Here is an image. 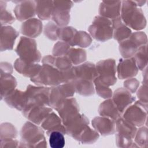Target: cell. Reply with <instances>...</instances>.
I'll return each instance as SVG.
<instances>
[{"label": "cell", "mask_w": 148, "mask_h": 148, "mask_svg": "<svg viewBox=\"0 0 148 148\" xmlns=\"http://www.w3.org/2000/svg\"><path fill=\"white\" fill-rule=\"evenodd\" d=\"M51 18L60 27L66 25L70 20L69 12L73 5L71 1H53Z\"/></svg>", "instance_id": "cell-10"}, {"label": "cell", "mask_w": 148, "mask_h": 148, "mask_svg": "<svg viewBox=\"0 0 148 148\" xmlns=\"http://www.w3.org/2000/svg\"><path fill=\"white\" fill-rule=\"evenodd\" d=\"M14 67L18 73L31 79L39 73L42 66L37 63L28 62L18 58L14 62Z\"/></svg>", "instance_id": "cell-22"}, {"label": "cell", "mask_w": 148, "mask_h": 148, "mask_svg": "<svg viewBox=\"0 0 148 148\" xmlns=\"http://www.w3.org/2000/svg\"><path fill=\"white\" fill-rule=\"evenodd\" d=\"M64 134L60 131H53L49 136V143L52 148H62L65 146V140Z\"/></svg>", "instance_id": "cell-37"}, {"label": "cell", "mask_w": 148, "mask_h": 148, "mask_svg": "<svg viewBox=\"0 0 148 148\" xmlns=\"http://www.w3.org/2000/svg\"><path fill=\"white\" fill-rule=\"evenodd\" d=\"M31 80L38 85L57 86L63 83L62 73L50 65L43 64L39 73Z\"/></svg>", "instance_id": "cell-3"}, {"label": "cell", "mask_w": 148, "mask_h": 148, "mask_svg": "<svg viewBox=\"0 0 148 148\" xmlns=\"http://www.w3.org/2000/svg\"><path fill=\"white\" fill-rule=\"evenodd\" d=\"M99 138V133L95 130L91 128L89 125L82 131L76 138V140L84 144H91L96 142Z\"/></svg>", "instance_id": "cell-33"}, {"label": "cell", "mask_w": 148, "mask_h": 148, "mask_svg": "<svg viewBox=\"0 0 148 148\" xmlns=\"http://www.w3.org/2000/svg\"><path fill=\"white\" fill-rule=\"evenodd\" d=\"M20 58L27 62L36 63L40 61L41 55L37 49L36 41L30 38L22 36L16 49Z\"/></svg>", "instance_id": "cell-5"}, {"label": "cell", "mask_w": 148, "mask_h": 148, "mask_svg": "<svg viewBox=\"0 0 148 148\" xmlns=\"http://www.w3.org/2000/svg\"><path fill=\"white\" fill-rule=\"evenodd\" d=\"M121 3V1H102L99 8V15L112 20L120 17Z\"/></svg>", "instance_id": "cell-23"}, {"label": "cell", "mask_w": 148, "mask_h": 148, "mask_svg": "<svg viewBox=\"0 0 148 148\" xmlns=\"http://www.w3.org/2000/svg\"><path fill=\"white\" fill-rule=\"evenodd\" d=\"M117 69L120 79L131 78L136 75L138 71L134 58L120 59Z\"/></svg>", "instance_id": "cell-15"}, {"label": "cell", "mask_w": 148, "mask_h": 148, "mask_svg": "<svg viewBox=\"0 0 148 148\" xmlns=\"http://www.w3.org/2000/svg\"><path fill=\"white\" fill-rule=\"evenodd\" d=\"M137 96L139 98V101L142 102L147 103V85H143L141 86L138 91Z\"/></svg>", "instance_id": "cell-47"}, {"label": "cell", "mask_w": 148, "mask_h": 148, "mask_svg": "<svg viewBox=\"0 0 148 148\" xmlns=\"http://www.w3.org/2000/svg\"><path fill=\"white\" fill-rule=\"evenodd\" d=\"M73 67L76 79L94 82L98 77L96 66L92 63L86 62Z\"/></svg>", "instance_id": "cell-24"}, {"label": "cell", "mask_w": 148, "mask_h": 148, "mask_svg": "<svg viewBox=\"0 0 148 148\" xmlns=\"http://www.w3.org/2000/svg\"><path fill=\"white\" fill-rule=\"evenodd\" d=\"M18 32L10 26H2L1 29V51L12 50Z\"/></svg>", "instance_id": "cell-20"}, {"label": "cell", "mask_w": 148, "mask_h": 148, "mask_svg": "<svg viewBox=\"0 0 148 148\" xmlns=\"http://www.w3.org/2000/svg\"><path fill=\"white\" fill-rule=\"evenodd\" d=\"M15 16L17 20L23 21L30 19L36 14L35 1H20L14 9Z\"/></svg>", "instance_id": "cell-16"}, {"label": "cell", "mask_w": 148, "mask_h": 148, "mask_svg": "<svg viewBox=\"0 0 148 148\" xmlns=\"http://www.w3.org/2000/svg\"><path fill=\"white\" fill-rule=\"evenodd\" d=\"M120 18L126 26L135 30L142 29L146 25L142 10L138 8L134 1L122 2Z\"/></svg>", "instance_id": "cell-1"}, {"label": "cell", "mask_w": 148, "mask_h": 148, "mask_svg": "<svg viewBox=\"0 0 148 148\" xmlns=\"http://www.w3.org/2000/svg\"><path fill=\"white\" fill-rule=\"evenodd\" d=\"M92 39L89 34L85 31H77L73 42L74 46H78L82 47H87L91 44Z\"/></svg>", "instance_id": "cell-38"}, {"label": "cell", "mask_w": 148, "mask_h": 148, "mask_svg": "<svg viewBox=\"0 0 148 148\" xmlns=\"http://www.w3.org/2000/svg\"><path fill=\"white\" fill-rule=\"evenodd\" d=\"M72 84L74 86L75 92L80 95L89 96L94 94L95 90L91 81L76 79Z\"/></svg>", "instance_id": "cell-32"}, {"label": "cell", "mask_w": 148, "mask_h": 148, "mask_svg": "<svg viewBox=\"0 0 148 148\" xmlns=\"http://www.w3.org/2000/svg\"><path fill=\"white\" fill-rule=\"evenodd\" d=\"M18 142L14 138L1 139V147H16L18 146Z\"/></svg>", "instance_id": "cell-48"}, {"label": "cell", "mask_w": 148, "mask_h": 148, "mask_svg": "<svg viewBox=\"0 0 148 148\" xmlns=\"http://www.w3.org/2000/svg\"><path fill=\"white\" fill-rule=\"evenodd\" d=\"M89 124L88 119L82 114H77L64 124L66 134L76 139L78 135Z\"/></svg>", "instance_id": "cell-14"}, {"label": "cell", "mask_w": 148, "mask_h": 148, "mask_svg": "<svg viewBox=\"0 0 148 148\" xmlns=\"http://www.w3.org/2000/svg\"><path fill=\"white\" fill-rule=\"evenodd\" d=\"M73 65H78L86 60V52L84 50L79 48H70L66 55Z\"/></svg>", "instance_id": "cell-35"}, {"label": "cell", "mask_w": 148, "mask_h": 148, "mask_svg": "<svg viewBox=\"0 0 148 148\" xmlns=\"http://www.w3.org/2000/svg\"><path fill=\"white\" fill-rule=\"evenodd\" d=\"M77 31L72 27H60L58 30V39L73 46V42Z\"/></svg>", "instance_id": "cell-34"}, {"label": "cell", "mask_w": 148, "mask_h": 148, "mask_svg": "<svg viewBox=\"0 0 148 148\" xmlns=\"http://www.w3.org/2000/svg\"><path fill=\"white\" fill-rule=\"evenodd\" d=\"M66 42L60 41L54 45L53 49V55L55 57H62L66 55L68 50L71 48Z\"/></svg>", "instance_id": "cell-42"}, {"label": "cell", "mask_w": 148, "mask_h": 148, "mask_svg": "<svg viewBox=\"0 0 148 148\" xmlns=\"http://www.w3.org/2000/svg\"><path fill=\"white\" fill-rule=\"evenodd\" d=\"M123 117L134 125H144L147 120V103L138 101L130 105L123 112Z\"/></svg>", "instance_id": "cell-9"}, {"label": "cell", "mask_w": 148, "mask_h": 148, "mask_svg": "<svg viewBox=\"0 0 148 148\" xmlns=\"http://www.w3.org/2000/svg\"><path fill=\"white\" fill-rule=\"evenodd\" d=\"M139 86V82L135 78H129L124 82V87L131 93H134Z\"/></svg>", "instance_id": "cell-46"}, {"label": "cell", "mask_w": 148, "mask_h": 148, "mask_svg": "<svg viewBox=\"0 0 148 148\" xmlns=\"http://www.w3.org/2000/svg\"><path fill=\"white\" fill-rule=\"evenodd\" d=\"M116 142L117 146L120 147H138L137 145H134L135 143L134 142L132 139L126 138L117 134L116 136Z\"/></svg>", "instance_id": "cell-44"}, {"label": "cell", "mask_w": 148, "mask_h": 148, "mask_svg": "<svg viewBox=\"0 0 148 148\" xmlns=\"http://www.w3.org/2000/svg\"><path fill=\"white\" fill-rule=\"evenodd\" d=\"M98 113L101 116L108 117L115 121L120 117L121 114L112 99L106 100L101 103L98 108Z\"/></svg>", "instance_id": "cell-28"}, {"label": "cell", "mask_w": 148, "mask_h": 148, "mask_svg": "<svg viewBox=\"0 0 148 148\" xmlns=\"http://www.w3.org/2000/svg\"><path fill=\"white\" fill-rule=\"evenodd\" d=\"M50 88L47 87H36L34 86L29 85L25 91L28 99L27 104H38L50 106Z\"/></svg>", "instance_id": "cell-11"}, {"label": "cell", "mask_w": 148, "mask_h": 148, "mask_svg": "<svg viewBox=\"0 0 148 148\" xmlns=\"http://www.w3.org/2000/svg\"><path fill=\"white\" fill-rule=\"evenodd\" d=\"M36 4V14L41 20H49L51 18L54 8L52 1H37Z\"/></svg>", "instance_id": "cell-30"}, {"label": "cell", "mask_w": 148, "mask_h": 148, "mask_svg": "<svg viewBox=\"0 0 148 148\" xmlns=\"http://www.w3.org/2000/svg\"><path fill=\"white\" fill-rule=\"evenodd\" d=\"M42 31V23L39 19L33 18L23 23L21 27V32L28 38H35Z\"/></svg>", "instance_id": "cell-26"}, {"label": "cell", "mask_w": 148, "mask_h": 148, "mask_svg": "<svg viewBox=\"0 0 148 148\" xmlns=\"http://www.w3.org/2000/svg\"><path fill=\"white\" fill-rule=\"evenodd\" d=\"M42 63L43 64L50 65L61 72H64L72 67V64L66 56L55 57L48 55L43 58Z\"/></svg>", "instance_id": "cell-25"}, {"label": "cell", "mask_w": 148, "mask_h": 148, "mask_svg": "<svg viewBox=\"0 0 148 148\" xmlns=\"http://www.w3.org/2000/svg\"><path fill=\"white\" fill-rule=\"evenodd\" d=\"M13 71V68L10 64L6 62L1 63V75L11 74Z\"/></svg>", "instance_id": "cell-49"}, {"label": "cell", "mask_w": 148, "mask_h": 148, "mask_svg": "<svg viewBox=\"0 0 148 148\" xmlns=\"http://www.w3.org/2000/svg\"><path fill=\"white\" fill-rule=\"evenodd\" d=\"M63 124L79 114V108L75 98L70 97L66 98L56 110Z\"/></svg>", "instance_id": "cell-13"}, {"label": "cell", "mask_w": 148, "mask_h": 148, "mask_svg": "<svg viewBox=\"0 0 148 148\" xmlns=\"http://www.w3.org/2000/svg\"><path fill=\"white\" fill-rule=\"evenodd\" d=\"M88 30L92 38L98 41L105 42L113 37L112 21L101 16L94 18Z\"/></svg>", "instance_id": "cell-4"}, {"label": "cell", "mask_w": 148, "mask_h": 148, "mask_svg": "<svg viewBox=\"0 0 148 148\" xmlns=\"http://www.w3.org/2000/svg\"><path fill=\"white\" fill-rule=\"evenodd\" d=\"M17 86L14 77L11 74L1 75V97L3 99L6 95L13 91Z\"/></svg>", "instance_id": "cell-31"}, {"label": "cell", "mask_w": 148, "mask_h": 148, "mask_svg": "<svg viewBox=\"0 0 148 148\" xmlns=\"http://www.w3.org/2000/svg\"><path fill=\"white\" fill-rule=\"evenodd\" d=\"M75 90L72 83H62L50 88L49 93V105L57 110L64 99L72 97Z\"/></svg>", "instance_id": "cell-8"}, {"label": "cell", "mask_w": 148, "mask_h": 148, "mask_svg": "<svg viewBox=\"0 0 148 148\" xmlns=\"http://www.w3.org/2000/svg\"><path fill=\"white\" fill-rule=\"evenodd\" d=\"M135 144L138 146L146 147L147 145V128L146 127H142L136 131L134 137Z\"/></svg>", "instance_id": "cell-39"}, {"label": "cell", "mask_w": 148, "mask_h": 148, "mask_svg": "<svg viewBox=\"0 0 148 148\" xmlns=\"http://www.w3.org/2000/svg\"><path fill=\"white\" fill-rule=\"evenodd\" d=\"M98 73L97 79L106 86L113 85L117 81L116 77V62L113 59L99 61L95 65Z\"/></svg>", "instance_id": "cell-7"}, {"label": "cell", "mask_w": 148, "mask_h": 148, "mask_svg": "<svg viewBox=\"0 0 148 148\" xmlns=\"http://www.w3.org/2000/svg\"><path fill=\"white\" fill-rule=\"evenodd\" d=\"M17 136L16 128L10 123H3L1 125V139L15 138Z\"/></svg>", "instance_id": "cell-40"}, {"label": "cell", "mask_w": 148, "mask_h": 148, "mask_svg": "<svg viewBox=\"0 0 148 148\" xmlns=\"http://www.w3.org/2000/svg\"><path fill=\"white\" fill-rule=\"evenodd\" d=\"M97 93L103 98H110L112 96V91L108 86L101 83L97 78L94 80Z\"/></svg>", "instance_id": "cell-41"}, {"label": "cell", "mask_w": 148, "mask_h": 148, "mask_svg": "<svg viewBox=\"0 0 148 148\" xmlns=\"http://www.w3.org/2000/svg\"><path fill=\"white\" fill-rule=\"evenodd\" d=\"M134 58L138 69L143 70L146 67L147 64V45L142 46L138 49L134 54Z\"/></svg>", "instance_id": "cell-36"}, {"label": "cell", "mask_w": 148, "mask_h": 148, "mask_svg": "<svg viewBox=\"0 0 148 148\" xmlns=\"http://www.w3.org/2000/svg\"><path fill=\"white\" fill-rule=\"evenodd\" d=\"M51 108L38 104L28 103L23 110L24 116L35 124H41L50 113Z\"/></svg>", "instance_id": "cell-12"}, {"label": "cell", "mask_w": 148, "mask_h": 148, "mask_svg": "<svg viewBox=\"0 0 148 148\" xmlns=\"http://www.w3.org/2000/svg\"><path fill=\"white\" fill-rule=\"evenodd\" d=\"M59 28L60 27L54 23H49L45 27L44 33L45 36L52 40H57L58 39V30Z\"/></svg>", "instance_id": "cell-43"}, {"label": "cell", "mask_w": 148, "mask_h": 148, "mask_svg": "<svg viewBox=\"0 0 148 148\" xmlns=\"http://www.w3.org/2000/svg\"><path fill=\"white\" fill-rule=\"evenodd\" d=\"M4 101L11 108L23 111L27 105L28 99L25 92L14 89L4 98Z\"/></svg>", "instance_id": "cell-19"}, {"label": "cell", "mask_w": 148, "mask_h": 148, "mask_svg": "<svg viewBox=\"0 0 148 148\" xmlns=\"http://www.w3.org/2000/svg\"><path fill=\"white\" fill-rule=\"evenodd\" d=\"M15 20L12 14L7 11L5 8L1 7V22L2 25L7 24H12Z\"/></svg>", "instance_id": "cell-45"}, {"label": "cell", "mask_w": 148, "mask_h": 148, "mask_svg": "<svg viewBox=\"0 0 148 148\" xmlns=\"http://www.w3.org/2000/svg\"><path fill=\"white\" fill-rule=\"evenodd\" d=\"M20 147H46L47 142L43 130L37 124L27 122L23 127L21 132Z\"/></svg>", "instance_id": "cell-2"}, {"label": "cell", "mask_w": 148, "mask_h": 148, "mask_svg": "<svg viewBox=\"0 0 148 148\" xmlns=\"http://www.w3.org/2000/svg\"><path fill=\"white\" fill-rule=\"evenodd\" d=\"M42 128L46 131V134L49 136L53 131H60L62 134H66L65 127L62 120L53 111L49 113L47 117L40 124Z\"/></svg>", "instance_id": "cell-21"}, {"label": "cell", "mask_w": 148, "mask_h": 148, "mask_svg": "<svg viewBox=\"0 0 148 148\" xmlns=\"http://www.w3.org/2000/svg\"><path fill=\"white\" fill-rule=\"evenodd\" d=\"M113 28V37L114 39L120 42L127 38L131 35V29L126 26L122 21L120 16L113 19L112 21Z\"/></svg>", "instance_id": "cell-27"}, {"label": "cell", "mask_w": 148, "mask_h": 148, "mask_svg": "<svg viewBox=\"0 0 148 148\" xmlns=\"http://www.w3.org/2000/svg\"><path fill=\"white\" fill-rule=\"evenodd\" d=\"M147 36L143 32L131 34L130 36L119 42V50L124 58H131L142 46L147 45Z\"/></svg>", "instance_id": "cell-6"}, {"label": "cell", "mask_w": 148, "mask_h": 148, "mask_svg": "<svg viewBox=\"0 0 148 148\" xmlns=\"http://www.w3.org/2000/svg\"><path fill=\"white\" fill-rule=\"evenodd\" d=\"M112 99L117 107L120 113L122 114L135 100V98L126 88H119L114 91Z\"/></svg>", "instance_id": "cell-17"}, {"label": "cell", "mask_w": 148, "mask_h": 148, "mask_svg": "<svg viewBox=\"0 0 148 148\" xmlns=\"http://www.w3.org/2000/svg\"><path fill=\"white\" fill-rule=\"evenodd\" d=\"M92 125L102 135L113 134L116 131V121L106 117H95L92 120Z\"/></svg>", "instance_id": "cell-18"}, {"label": "cell", "mask_w": 148, "mask_h": 148, "mask_svg": "<svg viewBox=\"0 0 148 148\" xmlns=\"http://www.w3.org/2000/svg\"><path fill=\"white\" fill-rule=\"evenodd\" d=\"M116 131L117 134L133 139L135 136L137 129L135 125L123 117H120L116 121Z\"/></svg>", "instance_id": "cell-29"}]
</instances>
